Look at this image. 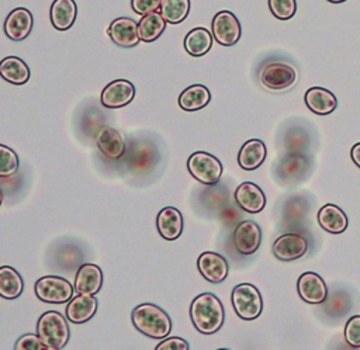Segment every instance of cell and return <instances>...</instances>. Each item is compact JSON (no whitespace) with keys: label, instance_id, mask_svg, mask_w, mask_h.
Masks as SVG:
<instances>
[{"label":"cell","instance_id":"6da1fadb","mask_svg":"<svg viewBox=\"0 0 360 350\" xmlns=\"http://www.w3.org/2000/svg\"><path fill=\"white\" fill-rule=\"evenodd\" d=\"M190 318L193 326L200 333L212 335L222 328L225 311L217 295L212 292H202L193 299L190 305Z\"/></svg>","mask_w":360,"mask_h":350},{"label":"cell","instance_id":"7a4b0ae2","mask_svg":"<svg viewBox=\"0 0 360 350\" xmlns=\"http://www.w3.org/2000/svg\"><path fill=\"white\" fill-rule=\"evenodd\" d=\"M131 320L138 332L150 339H165L172 330L169 315L155 304H141L131 312Z\"/></svg>","mask_w":360,"mask_h":350},{"label":"cell","instance_id":"3957f363","mask_svg":"<svg viewBox=\"0 0 360 350\" xmlns=\"http://www.w3.org/2000/svg\"><path fill=\"white\" fill-rule=\"evenodd\" d=\"M37 335L49 347V350H58L65 347L69 342L70 330L65 316L56 311H48L38 319Z\"/></svg>","mask_w":360,"mask_h":350},{"label":"cell","instance_id":"277c9868","mask_svg":"<svg viewBox=\"0 0 360 350\" xmlns=\"http://www.w3.org/2000/svg\"><path fill=\"white\" fill-rule=\"evenodd\" d=\"M231 301L236 315L243 320H253L262 313V295L259 290L249 283H240L233 287Z\"/></svg>","mask_w":360,"mask_h":350},{"label":"cell","instance_id":"5b68a950","mask_svg":"<svg viewBox=\"0 0 360 350\" xmlns=\"http://www.w3.org/2000/svg\"><path fill=\"white\" fill-rule=\"evenodd\" d=\"M190 174L201 184L214 186L222 176V163L208 152H194L187 160Z\"/></svg>","mask_w":360,"mask_h":350},{"label":"cell","instance_id":"8992f818","mask_svg":"<svg viewBox=\"0 0 360 350\" xmlns=\"http://www.w3.org/2000/svg\"><path fill=\"white\" fill-rule=\"evenodd\" d=\"M75 287L63 277L45 276L35 283V295L46 304H66L73 298Z\"/></svg>","mask_w":360,"mask_h":350},{"label":"cell","instance_id":"52a82bcc","mask_svg":"<svg viewBox=\"0 0 360 350\" xmlns=\"http://www.w3.org/2000/svg\"><path fill=\"white\" fill-rule=\"evenodd\" d=\"M211 30L214 39L224 46H232L240 38V24L236 15L228 10L218 11L214 15Z\"/></svg>","mask_w":360,"mask_h":350},{"label":"cell","instance_id":"ba28073f","mask_svg":"<svg viewBox=\"0 0 360 350\" xmlns=\"http://www.w3.org/2000/svg\"><path fill=\"white\" fill-rule=\"evenodd\" d=\"M295 80L297 70L294 66L284 62H270L263 67L260 73V82L270 90L288 89L295 83Z\"/></svg>","mask_w":360,"mask_h":350},{"label":"cell","instance_id":"9c48e42d","mask_svg":"<svg viewBox=\"0 0 360 350\" xmlns=\"http://www.w3.org/2000/svg\"><path fill=\"white\" fill-rule=\"evenodd\" d=\"M135 97V86L125 79L110 82L101 91L100 101L107 108H120L129 104Z\"/></svg>","mask_w":360,"mask_h":350},{"label":"cell","instance_id":"30bf717a","mask_svg":"<svg viewBox=\"0 0 360 350\" xmlns=\"http://www.w3.org/2000/svg\"><path fill=\"white\" fill-rule=\"evenodd\" d=\"M297 291L302 301L312 305L322 304L328 297V288L323 278L314 271H305L300 276Z\"/></svg>","mask_w":360,"mask_h":350},{"label":"cell","instance_id":"8fae6325","mask_svg":"<svg viewBox=\"0 0 360 350\" xmlns=\"http://www.w3.org/2000/svg\"><path fill=\"white\" fill-rule=\"evenodd\" d=\"M308 250V242L298 233H284L273 243V254L281 261H292L302 257Z\"/></svg>","mask_w":360,"mask_h":350},{"label":"cell","instance_id":"7c38bea8","mask_svg":"<svg viewBox=\"0 0 360 350\" xmlns=\"http://www.w3.org/2000/svg\"><path fill=\"white\" fill-rule=\"evenodd\" d=\"M262 243V229L253 221H242L233 231V245L240 254H253Z\"/></svg>","mask_w":360,"mask_h":350},{"label":"cell","instance_id":"4fadbf2b","mask_svg":"<svg viewBox=\"0 0 360 350\" xmlns=\"http://www.w3.org/2000/svg\"><path fill=\"white\" fill-rule=\"evenodd\" d=\"M197 267L201 276L212 284L222 283L229 273L228 261L224 256L215 252H204L197 259Z\"/></svg>","mask_w":360,"mask_h":350},{"label":"cell","instance_id":"5bb4252c","mask_svg":"<svg viewBox=\"0 0 360 350\" xmlns=\"http://www.w3.org/2000/svg\"><path fill=\"white\" fill-rule=\"evenodd\" d=\"M108 37L121 48H134L141 41L138 32V22L128 17L115 18L108 27Z\"/></svg>","mask_w":360,"mask_h":350},{"label":"cell","instance_id":"9a60e30c","mask_svg":"<svg viewBox=\"0 0 360 350\" xmlns=\"http://www.w3.org/2000/svg\"><path fill=\"white\" fill-rule=\"evenodd\" d=\"M96 143L98 150L110 160H118L127 150L122 135L112 127H103L96 135Z\"/></svg>","mask_w":360,"mask_h":350},{"label":"cell","instance_id":"2e32d148","mask_svg":"<svg viewBox=\"0 0 360 350\" xmlns=\"http://www.w3.org/2000/svg\"><path fill=\"white\" fill-rule=\"evenodd\" d=\"M233 197L238 207L249 214H259L266 205L264 193L259 186L250 181L239 184L235 190Z\"/></svg>","mask_w":360,"mask_h":350},{"label":"cell","instance_id":"e0dca14e","mask_svg":"<svg viewBox=\"0 0 360 350\" xmlns=\"http://www.w3.org/2000/svg\"><path fill=\"white\" fill-rule=\"evenodd\" d=\"M34 25V17L30 10L24 7L14 8L4 21V32L13 41L25 39Z\"/></svg>","mask_w":360,"mask_h":350},{"label":"cell","instance_id":"ac0fdd59","mask_svg":"<svg viewBox=\"0 0 360 350\" xmlns=\"http://www.w3.org/2000/svg\"><path fill=\"white\" fill-rule=\"evenodd\" d=\"M103 271L97 264L86 263L79 267L75 277V291L77 294L94 295L101 290Z\"/></svg>","mask_w":360,"mask_h":350},{"label":"cell","instance_id":"d6986e66","mask_svg":"<svg viewBox=\"0 0 360 350\" xmlns=\"http://www.w3.org/2000/svg\"><path fill=\"white\" fill-rule=\"evenodd\" d=\"M159 235L166 240H176L183 232L181 212L174 207H165L156 216Z\"/></svg>","mask_w":360,"mask_h":350},{"label":"cell","instance_id":"ffe728a7","mask_svg":"<svg viewBox=\"0 0 360 350\" xmlns=\"http://www.w3.org/2000/svg\"><path fill=\"white\" fill-rule=\"evenodd\" d=\"M97 311V299L94 295L77 294L66 305V318L72 323H84L90 320Z\"/></svg>","mask_w":360,"mask_h":350},{"label":"cell","instance_id":"44dd1931","mask_svg":"<svg viewBox=\"0 0 360 350\" xmlns=\"http://www.w3.org/2000/svg\"><path fill=\"white\" fill-rule=\"evenodd\" d=\"M266 155H267V149L263 141L249 139L242 145L238 153V164L248 171L256 170L264 162Z\"/></svg>","mask_w":360,"mask_h":350},{"label":"cell","instance_id":"7402d4cb","mask_svg":"<svg viewBox=\"0 0 360 350\" xmlns=\"http://www.w3.org/2000/svg\"><path fill=\"white\" fill-rule=\"evenodd\" d=\"M318 223L329 233L339 235L347 229V215L335 204H325L318 211Z\"/></svg>","mask_w":360,"mask_h":350},{"label":"cell","instance_id":"603a6c76","mask_svg":"<svg viewBox=\"0 0 360 350\" xmlns=\"http://www.w3.org/2000/svg\"><path fill=\"white\" fill-rule=\"evenodd\" d=\"M307 107L318 115L332 114L338 105L335 94L323 87H311L305 93Z\"/></svg>","mask_w":360,"mask_h":350},{"label":"cell","instance_id":"cb8c5ba5","mask_svg":"<svg viewBox=\"0 0 360 350\" xmlns=\"http://www.w3.org/2000/svg\"><path fill=\"white\" fill-rule=\"evenodd\" d=\"M77 6L75 0H53L51 6V22L59 31L69 30L76 20Z\"/></svg>","mask_w":360,"mask_h":350},{"label":"cell","instance_id":"d4e9b609","mask_svg":"<svg viewBox=\"0 0 360 350\" xmlns=\"http://www.w3.org/2000/svg\"><path fill=\"white\" fill-rule=\"evenodd\" d=\"M211 100L210 90L202 84H193L184 89L179 96V107L184 111H198Z\"/></svg>","mask_w":360,"mask_h":350},{"label":"cell","instance_id":"484cf974","mask_svg":"<svg viewBox=\"0 0 360 350\" xmlns=\"http://www.w3.org/2000/svg\"><path fill=\"white\" fill-rule=\"evenodd\" d=\"M0 74L11 84H24L30 79V69L21 58L6 56L0 62Z\"/></svg>","mask_w":360,"mask_h":350},{"label":"cell","instance_id":"4316f807","mask_svg":"<svg viewBox=\"0 0 360 350\" xmlns=\"http://www.w3.org/2000/svg\"><path fill=\"white\" fill-rule=\"evenodd\" d=\"M307 169H308V162L304 155L287 152V155L278 162L277 176L281 180L291 181V180L300 179Z\"/></svg>","mask_w":360,"mask_h":350},{"label":"cell","instance_id":"83f0119b","mask_svg":"<svg viewBox=\"0 0 360 350\" xmlns=\"http://www.w3.org/2000/svg\"><path fill=\"white\" fill-rule=\"evenodd\" d=\"M212 46V34L202 27H197L191 31L184 38V49L187 51L188 55L194 58H200L205 55Z\"/></svg>","mask_w":360,"mask_h":350},{"label":"cell","instance_id":"f1b7e54d","mask_svg":"<svg viewBox=\"0 0 360 350\" xmlns=\"http://www.w3.org/2000/svg\"><path fill=\"white\" fill-rule=\"evenodd\" d=\"M24 290V280L17 270L10 266L0 267V295L6 299L18 298Z\"/></svg>","mask_w":360,"mask_h":350},{"label":"cell","instance_id":"f546056e","mask_svg":"<svg viewBox=\"0 0 360 350\" xmlns=\"http://www.w3.org/2000/svg\"><path fill=\"white\" fill-rule=\"evenodd\" d=\"M166 28V20L162 17L160 13H149L142 15V18L138 22V32L141 41L145 42H153L158 39L162 32Z\"/></svg>","mask_w":360,"mask_h":350},{"label":"cell","instance_id":"4dcf8cb0","mask_svg":"<svg viewBox=\"0 0 360 350\" xmlns=\"http://www.w3.org/2000/svg\"><path fill=\"white\" fill-rule=\"evenodd\" d=\"M159 13L169 24H180L190 13V0H162Z\"/></svg>","mask_w":360,"mask_h":350},{"label":"cell","instance_id":"1f68e13d","mask_svg":"<svg viewBox=\"0 0 360 350\" xmlns=\"http://www.w3.org/2000/svg\"><path fill=\"white\" fill-rule=\"evenodd\" d=\"M18 170V156L13 149L6 145H0V176L8 177Z\"/></svg>","mask_w":360,"mask_h":350},{"label":"cell","instance_id":"d6a6232c","mask_svg":"<svg viewBox=\"0 0 360 350\" xmlns=\"http://www.w3.org/2000/svg\"><path fill=\"white\" fill-rule=\"evenodd\" d=\"M269 7L278 20H290L297 11L295 0H269Z\"/></svg>","mask_w":360,"mask_h":350},{"label":"cell","instance_id":"836d02e7","mask_svg":"<svg viewBox=\"0 0 360 350\" xmlns=\"http://www.w3.org/2000/svg\"><path fill=\"white\" fill-rule=\"evenodd\" d=\"M305 146H307V135L300 128L290 129L288 134L285 135L287 152L304 155V150L307 149Z\"/></svg>","mask_w":360,"mask_h":350},{"label":"cell","instance_id":"e575fe53","mask_svg":"<svg viewBox=\"0 0 360 350\" xmlns=\"http://www.w3.org/2000/svg\"><path fill=\"white\" fill-rule=\"evenodd\" d=\"M15 350H49V347L41 340L38 335L27 333L17 339L14 344Z\"/></svg>","mask_w":360,"mask_h":350},{"label":"cell","instance_id":"d590c367","mask_svg":"<svg viewBox=\"0 0 360 350\" xmlns=\"http://www.w3.org/2000/svg\"><path fill=\"white\" fill-rule=\"evenodd\" d=\"M345 340L352 347H360V315L350 316L346 322Z\"/></svg>","mask_w":360,"mask_h":350},{"label":"cell","instance_id":"8d00e7d4","mask_svg":"<svg viewBox=\"0 0 360 350\" xmlns=\"http://www.w3.org/2000/svg\"><path fill=\"white\" fill-rule=\"evenodd\" d=\"M162 0H131V6L135 13L145 15L160 8Z\"/></svg>","mask_w":360,"mask_h":350},{"label":"cell","instance_id":"74e56055","mask_svg":"<svg viewBox=\"0 0 360 350\" xmlns=\"http://www.w3.org/2000/svg\"><path fill=\"white\" fill-rule=\"evenodd\" d=\"M188 343L177 336L165 337L158 346L156 350H188Z\"/></svg>","mask_w":360,"mask_h":350},{"label":"cell","instance_id":"f35d334b","mask_svg":"<svg viewBox=\"0 0 360 350\" xmlns=\"http://www.w3.org/2000/svg\"><path fill=\"white\" fill-rule=\"evenodd\" d=\"M350 156H352V160L354 162V164L360 169V142L353 145V148L350 150Z\"/></svg>","mask_w":360,"mask_h":350},{"label":"cell","instance_id":"ab89813d","mask_svg":"<svg viewBox=\"0 0 360 350\" xmlns=\"http://www.w3.org/2000/svg\"><path fill=\"white\" fill-rule=\"evenodd\" d=\"M326 1H329V3H343L346 0H326Z\"/></svg>","mask_w":360,"mask_h":350}]
</instances>
